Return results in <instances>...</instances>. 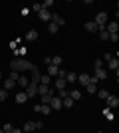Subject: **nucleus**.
<instances>
[{
  "label": "nucleus",
  "mask_w": 119,
  "mask_h": 133,
  "mask_svg": "<svg viewBox=\"0 0 119 133\" xmlns=\"http://www.w3.org/2000/svg\"><path fill=\"white\" fill-rule=\"evenodd\" d=\"M68 89H58V97H60V99H66V97H68Z\"/></svg>",
  "instance_id": "bb28decb"
},
{
  "label": "nucleus",
  "mask_w": 119,
  "mask_h": 133,
  "mask_svg": "<svg viewBox=\"0 0 119 133\" xmlns=\"http://www.w3.org/2000/svg\"><path fill=\"white\" fill-rule=\"evenodd\" d=\"M105 101H107V109H115V107L119 105V97L117 95H109Z\"/></svg>",
  "instance_id": "423d86ee"
},
{
  "label": "nucleus",
  "mask_w": 119,
  "mask_h": 133,
  "mask_svg": "<svg viewBox=\"0 0 119 133\" xmlns=\"http://www.w3.org/2000/svg\"><path fill=\"white\" fill-rule=\"evenodd\" d=\"M103 113H105V117H107L109 121H113V111H111V109H107V107H105V109H103Z\"/></svg>",
  "instance_id": "7c9ffc66"
},
{
  "label": "nucleus",
  "mask_w": 119,
  "mask_h": 133,
  "mask_svg": "<svg viewBox=\"0 0 119 133\" xmlns=\"http://www.w3.org/2000/svg\"><path fill=\"white\" fill-rule=\"evenodd\" d=\"M12 133H22V129H16V127H14V129H12Z\"/></svg>",
  "instance_id": "ea45409f"
},
{
  "label": "nucleus",
  "mask_w": 119,
  "mask_h": 133,
  "mask_svg": "<svg viewBox=\"0 0 119 133\" xmlns=\"http://www.w3.org/2000/svg\"><path fill=\"white\" fill-rule=\"evenodd\" d=\"M107 68H109V70H115V74H117V70H119V60H117V58H109V60H107Z\"/></svg>",
  "instance_id": "9b49d317"
},
{
  "label": "nucleus",
  "mask_w": 119,
  "mask_h": 133,
  "mask_svg": "<svg viewBox=\"0 0 119 133\" xmlns=\"http://www.w3.org/2000/svg\"><path fill=\"white\" fill-rule=\"evenodd\" d=\"M66 82L75 83V82H78V74H75V72H68V74H66Z\"/></svg>",
  "instance_id": "dca6fc26"
},
{
  "label": "nucleus",
  "mask_w": 119,
  "mask_h": 133,
  "mask_svg": "<svg viewBox=\"0 0 119 133\" xmlns=\"http://www.w3.org/2000/svg\"><path fill=\"white\" fill-rule=\"evenodd\" d=\"M8 78H10L12 82H16V79L20 78V72H14V70H10V76H8Z\"/></svg>",
  "instance_id": "c756f323"
},
{
  "label": "nucleus",
  "mask_w": 119,
  "mask_h": 133,
  "mask_svg": "<svg viewBox=\"0 0 119 133\" xmlns=\"http://www.w3.org/2000/svg\"><path fill=\"white\" fill-rule=\"evenodd\" d=\"M32 10H34V12H36V14H38V12H40V10H42V4H34V6H32Z\"/></svg>",
  "instance_id": "e433bc0d"
},
{
  "label": "nucleus",
  "mask_w": 119,
  "mask_h": 133,
  "mask_svg": "<svg viewBox=\"0 0 119 133\" xmlns=\"http://www.w3.org/2000/svg\"><path fill=\"white\" fill-rule=\"evenodd\" d=\"M50 107H52V109H62V99H60V97H58V95H54V97H52V101H50Z\"/></svg>",
  "instance_id": "0eeeda50"
},
{
  "label": "nucleus",
  "mask_w": 119,
  "mask_h": 133,
  "mask_svg": "<svg viewBox=\"0 0 119 133\" xmlns=\"http://www.w3.org/2000/svg\"><path fill=\"white\" fill-rule=\"evenodd\" d=\"M16 54H18V58H20V56H24V54H26V48H20V50H18Z\"/></svg>",
  "instance_id": "58836bf2"
},
{
  "label": "nucleus",
  "mask_w": 119,
  "mask_h": 133,
  "mask_svg": "<svg viewBox=\"0 0 119 133\" xmlns=\"http://www.w3.org/2000/svg\"><path fill=\"white\" fill-rule=\"evenodd\" d=\"M103 68V60H95V70H101Z\"/></svg>",
  "instance_id": "c9c22d12"
},
{
  "label": "nucleus",
  "mask_w": 119,
  "mask_h": 133,
  "mask_svg": "<svg viewBox=\"0 0 119 133\" xmlns=\"http://www.w3.org/2000/svg\"><path fill=\"white\" fill-rule=\"evenodd\" d=\"M85 30H87V32H99V30H97V24L95 22H85Z\"/></svg>",
  "instance_id": "f3484780"
},
{
  "label": "nucleus",
  "mask_w": 119,
  "mask_h": 133,
  "mask_svg": "<svg viewBox=\"0 0 119 133\" xmlns=\"http://www.w3.org/2000/svg\"><path fill=\"white\" fill-rule=\"evenodd\" d=\"M0 133H4V131H2V127H0Z\"/></svg>",
  "instance_id": "79ce46f5"
},
{
  "label": "nucleus",
  "mask_w": 119,
  "mask_h": 133,
  "mask_svg": "<svg viewBox=\"0 0 119 133\" xmlns=\"http://www.w3.org/2000/svg\"><path fill=\"white\" fill-rule=\"evenodd\" d=\"M6 97H8V91H6V89H0V101H6Z\"/></svg>",
  "instance_id": "72a5a7b5"
},
{
  "label": "nucleus",
  "mask_w": 119,
  "mask_h": 133,
  "mask_svg": "<svg viewBox=\"0 0 119 133\" xmlns=\"http://www.w3.org/2000/svg\"><path fill=\"white\" fill-rule=\"evenodd\" d=\"M78 82L79 83H81V85H87V83H89V76H87V74H79V76H78Z\"/></svg>",
  "instance_id": "2eb2a0df"
},
{
  "label": "nucleus",
  "mask_w": 119,
  "mask_h": 133,
  "mask_svg": "<svg viewBox=\"0 0 119 133\" xmlns=\"http://www.w3.org/2000/svg\"><path fill=\"white\" fill-rule=\"evenodd\" d=\"M32 68H34V64H30L24 58H14L10 62V70H14V72H24V70H32Z\"/></svg>",
  "instance_id": "f257e3e1"
},
{
  "label": "nucleus",
  "mask_w": 119,
  "mask_h": 133,
  "mask_svg": "<svg viewBox=\"0 0 119 133\" xmlns=\"http://www.w3.org/2000/svg\"><path fill=\"white\" fill-rule=\"evenodd\" d=\"M58 30H60V28H58L54 22H50V26H48V32H50V34H58Z\"/></svg>",
  "instance_id": "cd10ccee"
},
{
  "label": "nucleus",
  "mask_w": 119,
  "mask_h": 133,
  "mask_svg": "<svg viewBox=\"0 0 119 133\" xmlns=\"http://www.w3.org/2000/svg\"><path fill=\"white\" fill-rule=\"evenodd\" d=\"M22 131H28V133L36 131V121H26V123H24V129H22Z\"/></svg>",
  "instance_id": "4468645a"
},
{
  "label": "nucleus",
  "mask_w": 119,
  "mask_h": 133,
  "mask_svg": "<svg viewBox=\"0 0 119 133\" xmlns=\"http://www.w3.org/2000/svg\"><path fill=\"white\" fill-rule=\"evenodd\" d=\"M66 85H68V82L62 78H56V82H54V89H66Z\"/></svg>",
  "instance_id": "f8f14e48"
},
{
  "label": "nucleus",
  "mask_w": 119,
  "mask_h": 133,
  "mask_svg": "<svg viewBox=\"0 0 119 133\" xmlns=\"http://www.w3.org/2000/svg\"><path fill=\"white\" fill-rule=\"evenodd\" d=\"M105 32L107 34H119V22H107L105 24Z\"/></svg>",
  "instance_id": "20e7f679"
},
{
  "label": "nucleus",
  "mask_w": 119,
  "mask_h": 133,
  "mask_svg": "<svg viewBox=\"0 0 119 133\" xmlns=\"http://www.w3.org/2000/svg\"><path fill=\"white\" fill-rule=\"evenodd\" d=\"M50 82H52V78L48 76V74H44V76H40V83H42V85H50Z\"/></svg>",
  "instance_id": "4be33fe9"
},
{
  "label": "nucleus",
  "mask_w": 119,
  "mask_h": 133,
  "mask_svg": "<svg viewBox=\"0 0 119 133\" xmlns=\"http://www.w3.org/2000/svg\"><path fill=\"white\" fill-rule=\"evenodd\" d=\"M26 99H28V97H26V94H24V89H22V91H18V94H16V101H18V103H24V101H26Z\"/></svg>",
  "instance_id": "5701e85b"
},
{
  "label": "nucleus",
  "mask_w": 119,
  "mask_h": 133,
  "mask_svg": "<svg viewBox=\"0 0 119 133\" xmlns=\"http://www.w3.org/2000/svg\"><path fill=\"white\" fill-rule=\"evenodd\" d=\"M109 40H113V42H117V40H119V34H109Z\"/></svg>",
  "instance_id": "4c0bfd02"
},
{
  "label": "nucleus",
  "mask_w": 119,
  "mask_h": 133,
  "mask_svg": "<svg viewBox=\"0 0 119 133\" xmlns=\"http://www.w3.org/2000/svg\"><path fill=\"white\" fill-rule=\"evenodd\" d=\"M74 103H75V101L72 99L69 95H68V97H66V99H62V105H64V107H68V109H69V107H72V105H74Z\"/></svg>",
  "instance_id": "b1692460"
},
{
  "label": "nucleus",
  "mask_w": 119,
  "mask_h": 133,
  "mask_svg": "<svg viewBox=\"0 0 119 133\" xmlns=\"http://www.w3.org/2000/svg\"><path fill=\"white\" fill-rule=\"evenodd\" d=\"M109 95H111V94H109L107 89H99V99H107Z\"/></svg>",
  "instance_id": "c85d7f7f"
},
{
  "label": "nucleus",
  "mask_w": 119,
  "mask_h": 133,
  "mask_svg": "<svg viewBox=\"0 0 119 133\" xmlns=\"http://www.w3.org/2000/svg\"><path fill=\"white\" fill-rule=\"evenodd\" d=\"M50 22H54L58 28H62L64 24H66V20H64V18L60 16V14H52V20H50Z\"/></svg>",
  "instance_id": "1a4fd4ad"
},
{
  "label": "nucleus",
  "mask_w": 119,
  "mask_h": 133,
  "mask_svg": "<svg viewBox=\"0 0 119 133\" xmlns=\"http://www.w3.org/2000/svg\"><path fill=\"white\" fill-rule=\"evenodd\" d=\"M12 129H14V127H12V123H4L2 131H4V133H12Z\"/></svg>",
  "instance_id": "2f4dec72"
},
{
  "label": "nucleus",
  "mask_w": 119,
  "mask_h": 133,
  "mask_svg": "<svg viewBox=\"0 0 119 133\" xmlns=\"http://www.w3.org/2000/svg\"><path fill=\"white\" fill-rule=\"evenodd\" d=\"M38 18H40V20H44V22H50V20H52V12L42 8V10L38 12Z\"/></svg>",
  "instance_id": "6e6552de"
},
{
  "label": "nucleus",
  "mask_w": 119,
  "mask_h": 133,
  "mask_svg": "<svg viewBox=\"0 0 119 133\" xmlns=\"http://www.w3.org/2000/svg\"><path fill=\"white\" fill-rule=\"evenodd\" d=\"M52 97H54V95H42V97H40V103H42V105H50Z\"/></svg>",
  "instance_id": "393cba45"
},
{
  "label": "nucleus",
  "mask_w": 119,
  "mask_h": 133,
  "mask_svg": "<svg viewBox=\"0 0 119 133\" xmlns=\"http://www.w3.org/2000/svg\"><path fill=\"white\" fill-rule=\"evenodd\" d=\"M95 78L97 79H107V70H95Z\"/></svg>",
  "instance_id": "a211bd4d"
},
{
  "label": "nucleus",
  "mask_w": 119,
  "mask_h": 133,
  "mask_svg": "<svg viewBox=\"0 0 119 133\" xmlns=\"http://www.w3.org/2000/svg\"><path fill=\"white\" fill-rule=\"evenodd\" d=\"M97 133H103V131H97Z\"/></svg>",
  "instance_id": "37998d69"
},
{
  "label": "nucleus",
  "mask_w": 119,
  "mask_h": 133,
  "mask_svg": "<svg viewBox=\"0 0 119 133\" xmlns=\"http://www.w3.org/2000/svg\"><path fill=\"white\" fill-rule=\"evenodd\" d=\"M24 94H26V97H36L38 95V85H34V83H28L26 85V89H24Z\"/></svg>",
  "instance_id": "f03ea898"
},
{
  "label": "nucleus",
  "mask_w": 119,
  "mask_h": 133,
  "mask_svg": "<svg viewBox=\"0 0 119 133\" xmlns=\"http://www.w3.org/2000/svg\"><path fill=\"white\" fill-rule=\"evenodd\" d=\"M52 6H54V2H52V0H46L44 4H42V8H44V10H50Z\"/></svg>",
  "instance_id": "473e14b6"
},
{
  "label": "nucleus",
  "mask_w": 119,
  "mask_h": 133,
  "mask_svg": "<svg viewBox=\"0 0 119 133\" xmlns=\"http://www.w3.org/2000/svg\"><path fill=\"white\" fill-rule=\"evenodd\" d=\"M30 72H32V79H30V83H34V85H40V76H42V74H40V70L34 66L32 70H30Z\"/></svg>",
  "instance_id": "39448f33"
},
{
  "label": "nucleus",
  "mask_w": 119,
  "mask_h": 133,
  "mask_svg": "<svg viewBox=\"0 0 119 133\" xmlns=\"http://www.w3.org/2000/svg\"><path fill=\"white\" fill-rule=\"evenodd\" d=\"M99 40H109V34L105 32V30H101V32H99Z\"/></svg>",
  "instance_id": "f704fd0d"
},
{
  "label": "nucleus",
  "mask_w": 119,
  "mask_h": 133,
  "mask_svg": "<svg viewBox=\"0 0 119 133\" xmlns=\"http://www.w3.org/2000/svg\"><path fill=\"white\" fill-rule=\"evenodd\" d=\"M0 79H2V72H0Z\"/></svg>",
  "instance_id": "a19ab883"
},
{
  "label": "nucleus",
  "mask_w": 119,
  "mask_h": 133,
  "mask_svg": "<svg viewBox=\"0 0 119 133\" xmlns=\"http://www.w3.org/2000/svg\"><path fill=\"white\" fill-rule=\"evenodd\" d=\"M52 66H62V56H52Z\"/></svg>",
  "instance_id": "a878e982"
},
{
  "label": "nucleus",
  "mask_w": 119,
  "mask_h": 133,
  "mask_svg": "<svg viewBox=\"0 0 119 133\" xmlns=\"http://www.w3.org/2000/svg\"><path fill=\"white\" fill-rule=\"evenodd\" d=\"M30 83V79L26 78V76H22V74H20V78L16 79V85H20V89H26V85H28Z\"/></svg>",
  "instance_id": "9d476101"
},
{
  "label": "nucleus",
  "mask_w": 119,
  "mask_h": 133,
  "mask_svg": "<svg viewBox=\"0 0 119 133\" xmlns=\"http://www.w3.org/2000/svg\"><path fill=\"white\" fill-rule=\"evenodd\" d=\"M14 88H16V82H12L10 78H6L4 79V89L8 91V89H14Z\"/></svg>",
  "instance_id": "6ab92c4d"
},
{
  "label": "nucleus",
  "mask_w": 119,
  "mask_h": 133,
  "mask_svg": "<svg viewBox=\"0 0 119 133\" xmlns=\"http://www.w3.org/2000/svg\"><path fill=\"white\" fill-rule=\"evenodd\" d=\"M68 94H69V97H72L74 101H78L79 97H81V91H79V89H72V91H68Z\"/></svg>",
  "instance_id": "aec40b11"
},
{
  "label": "nucleus",
  "mask_w": 119,
  "mask_h": 133,
  "mask_svg": "<svg viewBox=\"0 0 119 133\" xmlns=\"http://www.w3.org/2000/svg\"><path fill=\"white\" fill-rule=\"evenodd\" d=\"M34 111H36V113L50 115V113H52V107H50V105H42V103H36V105H34Z\"/></svg>",
  "instance_id": "7ed1b4c3"
},
{
  "label": "nucleus",
  "mask_w": 119,
  "mask_h": 133,
  "mask_svg": "<svg viewBox=\"0 0 119 133\" xmlns=\"http://www.w3.org/2000/svg\"><path fill=\"white\" fill-rule=\"evenodd\" d=\"M36 38H38V32H36V30H28V34H26V40H28V42H34Z\"/></svg>",
  "instance_id": "412c9836"
},
{
  "label": "nucleus",
  "mask_w": 119,
  "mask_h": 133,
  "mask_svg": "<svg viewBox=\"0 0 119 133\" xmlns=\"http://www.w3.org/2000/svg\"><path fill=\"white\" fill-rule=\"evenodd\" d=\"M58 72H60V68L58 66H48V76H50V78H58Z\"/></svg>",
  "instance_id": "ddd939ff"
}]
</instances>
